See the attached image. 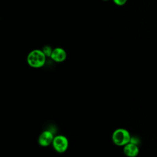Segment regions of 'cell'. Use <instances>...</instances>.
<instances>
[{
    "instance_id": "1",
    "label": "cell",
    "mask_w": 157,
    "mask_h": 157,
    "mask_svg": "<svg viewBox=\"0 0 157 157\" xmlns=\"http://www.w3.org/2000/svg\"><path fill=\"white\" fill-rule=\"evenodd\" d=\"M46 57L42 50L36 49L29 53L26 60L28 65L31 67L40 68L45 64Z\"/></svg>"
},
{
    "instance_id": "2",
    "label": "cell",
    "mask_w": 157,
    "mask_h": 157,
    "mask_svg": "<svg viewBox=\"0 0 157 157\" xmlns=\"http://www.w3.org/2000/svg\"><path fill=\"white\" fill-rule=\"evenodd\" d=\"M131 136L129 131L124 128L115 129L112 135V140L113 144L117 146H124L130 142Z\"/></svg>"
},
{
    "instance_id": "3",
    "label": "cell",
    "mask_w": 157,
    "mask_h": 157,
    "mask_svg": "<svg viewBox=\"0 0 157 157\" xmlns=\"http://www.w3.org/2000/svg\"><path fill=\"white\" fill-rule=\"evenodd\" d=\"M52 146L56 151L63 153L67 150L69 146L68 139L63 135L55 136L52 142Z\"/></svg>"
},
{
    "instance_id": "4",
    "label": "cell",
    "mask_w": 157,
    "mask_h": 157,
    "mask_svg": "<svg viewBox=\"0 0 157 157\" xmlns=\"http://www.w3.org/2000/svg\"><path fill=\"white\" fill-rule=\"evenodd\" d=\"M53 134L50 130H45L42 131L38 137V144L40 146L43 147H46L52 144L53 139Z\"/></svg>"
},
{
    "instance_id": "5",
    "label": "cell",
    "mask_w": 157,
    "mask_h": 157,
    "mask_svg": "<svg viewBox=\"0 0 157 157\" xmlns=\"http://www.w3.org/2000/svg\"><path fill=\"white\" fill-rule=\"evenodd\" d=\"M66 52L63 48L56 47L53 50L50 58L56 63H61L66 59Z\"/></svg>"
},
{
    "instance_id": "6",
    "label": "cell",
    "mask_w": 157,
    "mask_h": 157,
    "mask_svg": "<svg viewBox=\"0 0 157 157\" xmlns=\"http://www.w3.org/2000/svg\"><path fill=\"white\" fill-rule=\"evenodd\" d=\"M123 152L128 157H136L139 152L137 145L129 142L123 146Z\"/></svg>"
},
{
    "instance_id": "7",
    "label": "cell",
    "mask_w": 157,
    "mask_h": 157,
    "mask_svg": "<svg viewBox=\"0 0 157 157\" xmlns=\"http://www.w3.org/2000/svg\"><path fill=\"white\" fill-rule=\"evenodd\" d=\"M42 51L44 52V53L45 54V55L47 57H50L52 53L53 50H52V48H51L50 46H49V45H45L42 48Z\"/></svg>"
},
{
    "instance_id": "8",
    "label": "cell",
    "mask_w": 157,
    "mask_h": 157,
    "mask_svg": "<svg viewBox=\"0 0 157 157\" xmlns=\"http://www.w3.org/2000/svg\"><path fill=\"white\" fill-rule=\"evenodd\" d=\"M113 1L114 3L115 4H117V6H123L127 1V0H113Z\"/></svg>"
},
{
    "instance_id": "9",
    "label": "cell",
    "mask_w": 157,
    "mask_h": 157,
    "mask_svg": "<svg viewBox=\"0 0 157 157\" xmlns=\"http://www.w3.org/2000/svg\"><path fill=\"white\" fill-rule=\"evenodd\" d=\"M130 142L131 143H132L134 144H136V145H137L139 142V140L137 137H131V140H130Z\"/></svg>"
},
{
    "instance_id": "10",
    "label": "cell",
    "mask_w": 157,
    "mask_h": 157,
    "mask_svg": "<svg viewBox=\"0 0 157 157\" xmlns=\"http://www.w3.org/2000/svg\"><path fill=\"white\" fill-rule=\"evenodd\" d=\"M103 1H108V0H103Z\"/></svg>"
}]
</instances>
